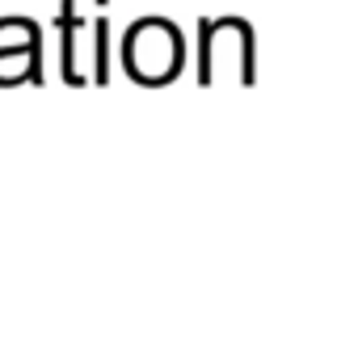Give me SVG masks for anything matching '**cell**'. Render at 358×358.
<instances>
[{
	"label": "cell",
	"mask_w": 358,
	"mask_h": 358,
	"mask_svg": "<svg viewBox=\"0 0 358 358\" xmlns=\"http://www.w3.org/2000/svg\"><path fill=\"white\" fill-rule=\"evenodd\" d=\"M59 38H64V80L68 85H80V80H89L80 68H76V34L85 30V22L76 17V0H64L59 5Z\"/></svg>",
	"instance_id": "obj_2"
},
{
	"label": "cell",
	"mask_w": 358,
	"mask_h": 358,
	"mask_svg": "<svg viewBox=\"0 0 358 358\" xmlns=\"http://www.w3.org/2000/svg\"><path fill=\"white\" fill-rule=\"evenodd\" d=\"M186 64V38L164 17H139L122 38V68L139 85H169Z\"/></svg>",
	"instance_id": "obj_1"
},
{
	"label": "cell",
	"mask_w": 358,
	"mask_h": 358,
	"mask_svg": "<svg viewBox=\"0 0 358 358\" xmlns=\"http://www.w3.org/2000/svg\"><path fill=\"white\" fill-rule=\"evenodd\" d=\"M93 80L97 85H106L110 80V22L106 17H97L93 22Z\"/></svg>",
	"instance_id": "obj_3"
}]
</instances>
